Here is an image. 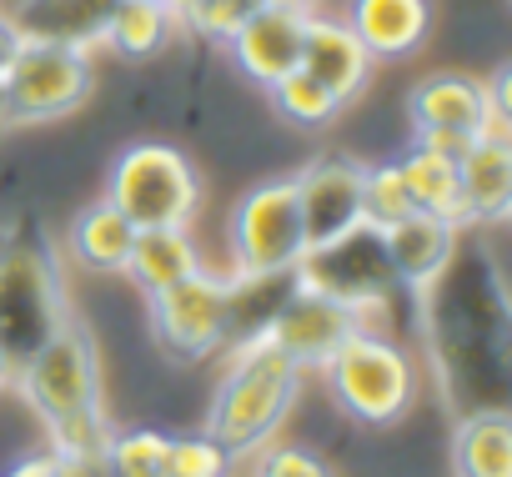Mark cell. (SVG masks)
Returning a JSON list of instances; mask_svg holds the SVG:
<instances>
[{
	"mask_svg": "<svg viewBox=\"0 0 512 477\" xmlns=\"http://www.w3.org/2000/svg\"><path fill=\"white\" fill-rule=\"evenodd\" d=\"M21 397L36 407L51 452H101L111 437L106 392H101V352L91 327L71 312V322L26 362L16 367Z\"/></svg>",
	"mask_w": 512,
	"mask_h": 477,
	"instance_id": "cell-1",
	"label": "cell"
},
{
	"mask_svg": "<svg viewBox=\"0 0 512 477\" xmlns=\"http://www.w3.org/2000/svg\"><path fill=\"white\" fill-rule=\"evenodd\" d=\"M302 377L307 372L287 352H277L262 332L231 342L226 372H221L211 412H206V432L231 452V462L251 457L256 447H267L282 432L287 412L302 397Z\"/></svg>",
	"mask_w": 512,
	"mask_h": 477,
	"instance_id": "cell-2",
	"label": "cell"
},
{
	"mask_svg": "<svg viewBox=\"0 0 512 477\" xmlns=\"http://www.w3.org/2000/svg\"><path fill=\"white\" fill-rule=\"evenodd\" d=\"M71 322V297L61 257L36 226L0 242V352L11 367H26L61 327Z\"/></svg>",
	"mask_w": 512,
	"mask_h": 477,
	"instance_id": "cell-3",
	"label": "cell"
},
{
	"mask_svg": "<svg viewBox=\"0 0 512 477\" xmlns=\"http://www.w3.org/2000/svg\"><path fill=\"white\" fill-rule=\"evenodd\" d=\"M317 372L332 402L362 427H392L422 397V362L377 327H357Z\"/></svg>",
	"mask_w": 512,
	"mask_h": 477,
	"instance_id": "cell-4",
	"label": "cell"
},
{
	"mask_svg": "<svg viewBox=\"0 0 512 477\" xmlns=\"http://www.w3.org/2000/svg\"><path fill=\"white\" fill-rule=\"evenodd\" d=\"M231 242V272L236 277H287L307 257V231H302V206H297V181L272 176L256 181L226 221Z\"/></svg>",
	"mask_w": 512,
	"mask_h": 477,
	"instance_id": "cell-5",
	"label": "cell"
},
{
	"mask_svg": "<svg viewBox=\"0 0 512 477\" xmlns=\"http://www.w3.org/2000/svg\"><path fill=\"white\" fill-rule=\"evenodd\" d=\"M106 201L131 216V226H191L201 211V176L176 146L136 141L116 156Z\"/></svg>",
	"mask_w": 512,
	"mask_h": 477,
	"instance_id": "cell-6",
	"label": "cell"
},
{
	"mask_svg": "<svg viewBox=\"0 0 512 477\" xmlns=\"http://www.w3.org/2000/svg\"><path fill=\"white\" fill-rule=\"evenodd\" d=\"M96 91V61L81 46H56V41H26L0 76L6 96V126H46L71 111H81Z\"/></svg>",
	"mask_w": 512,
	"mask_h": 477,
	"instance_id": "cell-7",
	"label": "cell"
},
{
	"mask_svg": "<svg viewBox=\"0 0 512 477\" xmlns=\"http://www.w3.org/2000/svg\"><path fill=\"white\" fill-rule=\"evenodd\" d=\"M292 277H297V287H312V292L352 307L367 327L392 302V292H402V282L387 262V247H382V231L367 221H357L347 236H337L327 247H307V257L297 262Z\"/></svg>",
	"mask_w": 512,
	"mask_h": 477,
	"instance_id": "cell-8",
	"label": "cell"
},
{
	"mask_svg": "<svg viewBox=\"0 0 512 477\" xmlns=\"http://www.w3.org/2000/svg\"><path fill=\"white\" fill-rule=\"evenodd\" d=\"M151 302V337L176 362H206L211 352L231 347V277L196 267L191 277L161 287Z\"/></svg>",
	"mask_w": 512,
	"mask_h": 477,
	"instance_id": "cell-9",
	"label": "cell"
},
{
	"mask_svg": "<svg viewBox=\"0 0 512 477\" xmlns=\"http://www.w3.org/2000/svg\"><path fill=\"white\" fill-rule=\"evenodd\" d=\"M357 327H367V322L352 307H342V302H332V297H322L312 287H297V277H292L287 297L272 307V317L256 332H262L277 352H287L302 372H317Z\"/></svg>",
	"mask_w": 512,
	"mask_h": 477,
	"instance_id": "cell-10",
	"label": "cell"
},
{
	"mask_svg": "<svg viewBox=\"0 0 512 477\" xmlns=\"http://www.w3.org/2000/svg\"><path fill=\"white\" fill-rule=\"evenodd\" d=\"M307 16H312V0H256L226 41L236 71L246 81H256L262 91L272 81H282L287 71H297Z\"/></svg>",
	"mask_w": 512,
	"mask_h": 477,
	"instance_id": "cell-11",
	"label": "cell"
},
{
	"mask_svg": "<svg viewBox=\"0 0 512 477\" xmlns=\"http://www.w3.org/2000/svg\"><path fill=\"white\" fill-rule=\"evenodd\" d=\"M482 116H487V81H472V76H457V71H437V76H422L407 91L412 141H432V146L462 151L467 141H477Z\"/></svg>",
	"mask_w": 512,
	"mask_h": 477,
	"instance_id": "cell-12",
	"label": "cell"
},
{
	"mask_svg": "<svg viewBox=\"0 0 512 477\" xmlns=\"http://www.w3.org/2000/svg\"><path fill=\"white\" fill-rule=\"evenodd\" d=\"M362 161L352 156H317L307 171H297V206L307 247H327L362 221Z\"/></svg>",
	"mask_w": 512,
	"mask_h": 477,
	"instance_id": "cell-13",
	"label": "cell"
},
{
	"mask_svg": "<svg viewBox=\"0 0 512 477\" xmlns=\"http://www.w3.org/2000/svg\"><path fill=\"white\" fill-rule=\"evenodd\" d=\"M462 231H467L462 221L432 216V211H412V216H402L397 226L382 231V247H387V262H392L402 292L417 297L447 272V262L462 247Z\"/></svg>",
	"mask_w": 512,
	"mask_h": 477,
	"instance_id": "cell-14",
	"label": "cell"
},
{
	"mask_svg": "<svg viewBox=\"0 0 512 477\" xmlns=\"http://www.w3.org/2000/svg\"><path fill=\"white\" fill-rule=\"evenodd\" d=\"M297 71H307L317 86H327V91L347 106V101H357V96L367 91L377 61H372V51L352 36V26H347L342 16L312 11V16H307V31H302V61H297Z\"/></svg>",
	"mask_w": 512,
	"mask_h": 477,
	"instance_id": "cell-15",
	"label": "cell"
},
{
	"mask_svg": "<svg viewBox=\"0 0 512 477\" xmlns=\"http://www.w3.org/2000/svg\"><path fill=\"white\" fill-rule=\"evenodd\" d=\"M512 211V146L467 141L457 151V221L497 226Z\"/></svg>",
	"mask_w": 512,
	"mask_h": 477,
	"instance_id": "cell-16",
	"label": "cell"
},
{
	"mask_svg": "<svg viewBox=\"0 0 512 477\" xmlns=\"http://www.w3.org/2000/svg\"><path fill=\"white\" fill-rule=\"evenodd\" d=\"M342 21L372 51V61L417 56L432 36V6L427 0H352Z\"/></svg>",
	"mask_w": 512,
	"mask_h": 477,
	"instance_id": "cell-17",
	"label": "cell"
},
{
	"mask_svg": "<svg viewBox=\"0 0 512 477\" xmlns=\"http://www.w3.org/2000/svg\"><path fill=\"white\" fill-rule=\"evenodd\" d=\"M111 11H116V0H16L11 21L21 26L26 41H56V46L96 51L106 41Z\"/></svg>",
	"mask_w": 512,
	"mask_h": 477,
	"instance_id": "cell-18",
	"label": "cell"
},
{
	"mask_svg": "<svg viewBox=\"0 0 512 477\" xmlns=\"http://www.w3.org/2000/svg\"><path fill=\"white\" fill-rule=\"evenodd\" d=\"M201 267V252L191 242V226H136V242L126 257V272L141 297H156L161 287L191 277Z\"/></svg>",
	"mask_w": 512,
	"mask_h": 477,
	"instance_id": "cell-19",
	"label": "cell"
},
{
	"mask_svg": "<svg viewBox=\"0 0 512 477\" xmlns=\"http://www.w3.org/2000/svg\"><path fill=\"white\" fill-rule=\"evenodd\" d=\"M452 477H512V417L507 407L462 412L452 432Z\"/></svg>",
	"mask_w": 512,
	"mask_h": 477,
	"instance_id": "cell-20",
	"label": "cell"
},
{
	"mask_svg": "<svg viewBox=\"0 0 512 477\" xmlns=\"http://www.w3.org/2000/svg\"><path fill=\"white\" fill-rule=\"evenodd\" d=\"M181 31V11L166 0H116V11L106 21V41L121 61H151L161 56Z\"/></svg>",
	"mask_w": 512,
	"mask_h": 477,
	"instance_id": "cell-21",
	"label": "cell"
},
{
	"mask_svg": "<svg viewBox=\"0 0 512 477\" xmlns=\"http://www.w3.org/2000/svg\"><path fill=\"white\" fill-rule=\"evenodd\" d=\"M131 242H136L131 216H121L106 196H101L96 206H86V211L71 221V257H76L86 272H101V277L126 272Z\"/></svg>",
	"mask_w": 512,
	"mask_h": 477,
	"instance_id": "cell-22",
	"label": "cell"
},
{
	"mask_svg": "<svg viewBox=\"0 0 512 477\" xmlns=\"http://www.w3.org/2000/svg\"><path fill=\"white\" fill-rule=\"evenodd\" d=\"M397 171H402L417 211H432V216H452L457 221V151L432 146V141H412L407 156L397 161Z\"/></svg>",
	"mask_w": 512,
	"mask_h": 477,
	"instance_id": "cell-23",
	"label": "cell"
},
{
	"mask_svg": "<svg viewBox=\"0 0 512 477\" xmlns=\"http://www.w3.org/2000/svg\"><path fill=\"white\" fill-rule=\"evenodd\" d=\"M267 96H272L277 116L292 121V126H302V131H322V126H332L342 116V101L327 86H317L307 71H287L282 81L267 86Z\"/></svg>",
	"mask_w": 512,
	"mask_h": 477,
	"instance_id": "cell-24",
	"label": "cell"
},
{
	"mask_svg": "<svg viewBox=\"0 0 512 477\" xmlns=\"http://www.w3.org/2000/svg\"><path fill=\"white\" fill-rule=\"evenodd\" d=\"M166 447L171 437L156 432V427H126V432H111L101 457H106V472L111 477H166Z\"/></svg>",
	"mask_w": 512,
	"mask_h": 477,
	"instance_id": "cell-25",
	"label": "cell"
},
{
	"mask_svg": "<svg viewBox=\"0 0 512 477\" xmlns=\"http://www.w3.org/2000/svg\"><path fill=\"white\" fill-rule=\"evenodd\" d=\"M412 211H417V206H412V191H407L397 161H382V166H367V171H362V221H367V226L387 231V226H397V221L412 216Z\"/></svg>",
	"mask_w": 512,
	"mask_h": 477,
	"instance_id": "cell-26",
	"label": "cell"
},
{
	"mask_svg": "<svg viewBox=\"0 0 512 477\" xmlns=\"http://www.w3.org/2000/svg\"><path fill=\"white\" fill-rule=\"evenodd\" d=\"M166 477H231V452L211 432L171 437V447H166Z\"/></svg>",
	"mask_w": 512,
	"mask_h": 477,
	"instance_id": "cell-27",
	"label": "cell"
},
{
	"mask_svg": "<svg viewBox=\"0 0 512 477\" xmlns=\"http://www.w3.org/2000/svg\"><path fill=\"white\" fill-rule=\"evenodd\" d=\"M251 477H337L312 447H297V442H267L251 452Z\"/></svg>",
	"mask_w": 512,
	"mask_h": 477,
	"instance_id": "cell-28",
	"label": "cell"
},
{
	"mask_svg": "<svg viewBox=\"0 0 512 477\" xmlns=\"http://www.w3.org/2000/svg\"><path fill=\"white\" fill-rule=\"evenodd\" d=\"M256 6V0H186V11H181V21H191L201 36H211V41H231V31L241 26V16Z\"/></svg>",
	"mask_w": 512,
	"mask_h": 477,
	"instance_id": "cell-29",
	"label": "cell"
},
{
	"mask_svg": "<svg viewBox=\"0 0 512 477\" xmlns=\"http://www.w3.org/2000/svg\"><path fill=\"white\" fill-rule=\"evenodd\" d=\"M51 472L56 477H111L101 452H51Z\"/></svg>",
	"mask_w": 512,
	"mask_h": 477,
	"instance_id": "cell-30",
	"label": "cell"
},
{
	"mask_svg": "<svg viewBox=\"0 0 512 477\" xmlns=\"http://www.w3.org/2000/svg\"><path fill=\"white\" fill-rule=\"evenodd\" d=\"M26 46V36H21V26L6 16V11H0V76H6L11 71V61H16V51Z\"/></svg>",
	"mask_w": 512,
	"mask_h": 477,
	"instance_id": "cell-31",
	"label": "cell"
},
{
	"mask_svg": "<svg viewBox=\"0 0 512 477\" xmlns=\"http://www.w3.org/2000/svg\"><path fill=\"white\" fill-rule=\"evenodd\" d=\"M6 477H56V472H51V457H26V462L11 467Z\"/></svg>",
	"mask_w": 512,
	"mask_h": 477,
	"instance_id": "cell-32",
	"label": "cell"
},
{
	"mask_svg": "<svg viewBox=\"0 0 512 477\" xmlns=\"http://www.w3.org/2000/svg\"><path fill=\"white\" fill-rule=\"evenodd\" d=\"M11 382H16V367H11V357H6V352H0V392H6Z\"/></svg>",
	"mask_w": 512,
	"mask_h": 477,
	"instance_id": "cell-33",
	"label": "cell"
},
{
	"mask_svg": "<svg viewBox=\"0 0 512 477\" xmlns=\"http://www.w3.org/2000/svg\"><path fill=\"white\" fill-rule=\"evenodd\" d=\"M0 126H6V96H0Z\"/></svg>",
	"mask_w": 512,
	"mask_h": 477,
	"instance_id": "cell-34",
	"label": "cell"
}]
</instances>
